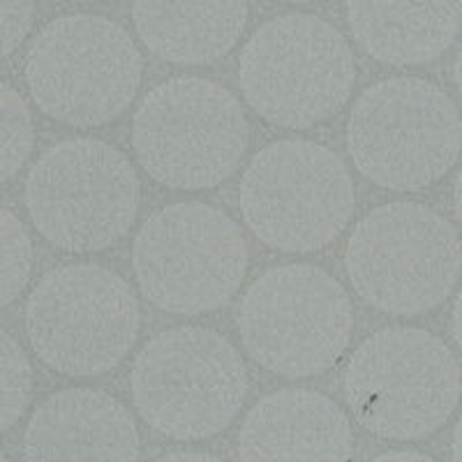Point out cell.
<instances>
[{"instance_id":"obj_6","label":"cell","mask_w":462,"mask_h":462,"mask_svg":"<svg viewBox=\"0 0 462 462\" xmlns=\"http://www.w3.org/2000/svg\"><path fill=\"white\" fill-rule=\"evenodd\" d=\"M460 114L439 86L419 77L377 81L354 102L346 146L374 185L416 192L441 180L460 152Z\"/></svg>"},{"instance_id":"obj_11","label":"cell","mask_w":462,"mask_h":462,"mask_svg":"<svg viewBox=\"0 0 462 462\" xmlns=\"http://www.w3.org/2000/svg\"><path fill=\"white\" fill-rule=\"evenodd\" d=\"M142 201L137 169L102 139H68L37 160L26 180L32 225L65 253H100L125 236Z\"/></svg>"},{"instance_id":"obj_20","label":"cell","mask_w":462,"mask_h":462,"mask_svg":"<svg viewBox=\"0 0 462 462\" xmlns=\"http://www.w3.org/2000/svg\"><path fill=\"white\" fill-rule=\"evenodd\" d=\"M35 0H0V60L10 56L31 32Z\"/></svg>"},{"instance_id":"obj_1","label":"cell","mask_w":462,"mask_h":462,"mask_svg":"<svg viewBox=\"0 0 462 462\" xmlns=\"http://www.w3.org/2000/svg\"><path fill=\"white\" fill-rule=\"evenodd\" d=\"M345 395L358 426L374 437L423 439L456 411L460 365L432 333L389 326L356 346L345 370Z\"/></svg>"},{"instance_id":"obj_5","label":"cell","mask_w":462,"mask_h":462,"mask_svg":"<svg viewBox=\"0 0 462 462\" xmlns=\"http://www.w3.org/2000/svg\"><path fill=\"white\" fill-rule=\"evenodd\" d=\"M345 268L374 310L416 317L451 296L460 275V238L451 222L419 201L377 206L352 231Z\"/></svg>"},{"instance_id":"obj_23","label":"cell","mask_w":462,"mask_h":462,"mask_svg":"<svg viewBox=\"0 0 462 462\" xmlns=\"http://www.w3.org/2000/svg\"><path fill=\"white\" fill-rule=\"evenodd\" d=\"M457 321H460V303L456 300V305H453V337H456V342H460V326H457Z\"/></svg>"},{"instance_id":"obj_17","label":"cell","mask_w":462,"mask_h":462,"mask_svg":"<svg viewBox=\"0 0 462 462\" xmlns=\"http://www.w3.org/2000/svg\"><path fill=\"white\" fill-rule=\"evenodd\" d=\"M32 143L31 109L10 84L0 81V185L14 179L26 164Z\"/></svg>"},{"instance_id":"obj_8","label":"cell","mask_w":462,"mask_h":462,"mask_svg":"<svg viewBox=\"0 0 462 462\" xmlns=\"http://www.w3.org/2000/svg\"><path fill=\"white\" fill-rule=\"evenodd\" d=\"M250 125L236 95L216 81L176 77L143 97L132 148L151 179L173 189H208L236 171Z\"/></svg>"},{"instance_id":"obj_7","label":"cell","mask_w":462,"mask_h":462,"mask_svg":"<svg viewBox=\"0 0 462 462\" xmlns=\"http://www.w3.org/2000/svg\"><path fill=\"white\" fill-rule=\"evenodd\" d=\"M243 97L271 125L305 130L331 118L352 95L356 63L337 28L312 14L263 23L238 60Z\"/></svg>"},{"instance_id":"obj_21","label":"cell","mask_w":462,"mask_h":462,"mask_svg":"<svg viewBox=\"0 0 462 462\" xmlns=\"http://www.w3.org/2000/svg\"><path fill=\"white\" fill-rule=\"evenodd\" d=\"M374 460H379V462H383V460L430 462V456H426V453H423V451H414V448H389V451L379 453V456L374 457Z\"/></svg>"},{"instance_id":"obj_16","label":"cell","mask_w":462,"mask_h":462,"mask_svg":"<svg viewBox=\"0 0 462 462\" xmlns=\"http://www.w3.org/2000/svg\"><path fill=\"white\" fill-rule=\"evenodd\" d=\"M132 19L155 56L176 65H210L241 40L247 0H134Z\"/></svg>"},{"instance_id":"obj_4","label":"cell","mask_w":462,"mask_h":462,"mask_svg":"<svg viewBox=\"0 0 462 462\" xmlns=\"http://www.w3.org/2000/svg\"><path fill=\"white\" fill-rule=\"evenodd\" d=\"M245 225L278 253H317L352 220V173L331 148L308 139L263 146L247 164L238 189Z\"/></svg>"},{"instance_id":"obj_24","label":"cell","mask_w":462,"mask_h":462,"mask_svg":"<svg viewBox=\"0 0 462 462\" xmlns=\"http://www.w3.org/2000/svg\"><path fill=\"white\" fill-rule=\"evenodd\" d=\"M282 3H312V0H282Z\"/></svg>"},{"instance_id":"obj_19","label":"cell","mask_w":462,"mask_h":462,"mask_svg":"<svg viewBox=\"0 0 462 462\" xmlns=\"http://www.w3.org/2000/svg\"><path fill=\"white\" fill-rule=\"evenodd\" d=\"M32 368L22 345L0 328V432L10 430L26 410Z\"/></svg>"},{"instance_id":"obj_15","label":"cell","mask_w":462,"mask_h":462,"mask_svg":"<svg viewBox=\"0 0 462 462\" xmlns=\"http://www.w3.org/2000/svg\"><path fill=\"white\" fill-rule=\"evenodd\" d=\"M462 0H346L363 51L383 65H423L447 51L460 28Z\"/></svg>"},{"instance_id":"obj_12","label":"cell","mask_w":462,"mask_h":462,"mask_svg":"<svg viewBox=\"0 0 462 462\" xmlns=\"http://www.w3.org/2000/svg\"><path fill=\"white\" fill-rule=\"evenodd\" d=\"M26 333L40 361L68 377L114 370L139 333V300L118 273L68 263L44 275L26 303Z\"/></svg>"},{"instance_id":"obj_14","label":"cell","mask_w":462,"mask_h":462,"mask_svg":"<svg viewBox=\"0 0 462 462\" xmlns=\"http://www.w3.org/2000/svg\"><path fill=\"white\" fill-rule=\"evenodd\" d=\"M354 456L349 416L310 389H282L254 404L238 432L243 460H345Z\"/></svg>"},{"instance_id":"obj_2","label":"cell","mask_w":462,"mask_h":462,"mask_svg":"<svg viewBox=\"0 0 462 462\" xmlns=\"http://www.w3.org/2000/svg\"><path fill=\"white\" fill-rule=\"evenodd\" d=\"M130 389L152 430L169 439L199 441L236 419L247 393V370L225 336L204 326H176L139 352Z\"/></svg>"},{"instance_id":"obj_22","label":"cell","mask_w":462,"mask_h":462,"mask_svg":"<svg viewBox=\"0 0 462 462\" xmlns=\"http://www.w3.org/2000/svg\"><path fill=\"white\" fill-rule=\"evenodd\" d=\"M160 460H197V462H204V460H220L216 453H208V451H192V448H176V451H167L160 456Z\"/></svg>"},{"instance_id":"obj_13","label":"cell","mask_w":462,"mask_h":462,"mask_svg":"<svg viewBox=\"0 0 462 462\" xmlns=\"http://www.w3.org/2000/svg\"><path fill=\"white\" fill-rule=\"evenodd\" d=\"M142 439L121 400L65 389L40 402L23 432L28 460H137Z\"/></svg>"},{"instance_id":"obj_25","label":"cell","mask_w":462,"mask_h":462,"mask_svg":"<svg viewBox=\"0 0 462 462\" xmlns=\"http://www.w3.org/2000/svg\"><path fill=\"white\" fill-rule=\"evenodd\" d=\"M74 3H93V0H74Z\"/></svg>"},{"instance_id":"obj_26","label":"cell","mask_w":462,"mask_h":462,"mask_svg":"<svg viewBox=\"0 0 462 462\" xmlns=\"http://www.w3.org/2000/svg\"><path fill=\"white\" fill-rule=\"evenodd\" d=\"M0 460H3V456H0Z\"/></svg>"},{"instance_id":"obj_10","label":"cell","mask_w":462,"mask_h":462,"mask_svg":"<svg viewBox=\"0 0 462 462\" xmlns=\"http://www.w3.org/2000/svg\"><path fill=\"white\" fill-rule=\"evenodd\" d=\"M247 263L241 226L201 201L152 213L132 250L134 278L148 303L185 317L229 303L245 280Z\"/></svg>"},{"instance_id":"obj_18","label":"cell","mask_w":462,"mask_h":462,"mask_svg":"<svg viewBox=\"0 0 462 462\" xmlns=\"http://www.w3.org/2000/svg\"><path fill=\"white\" fill-rule=\"evenodd\" d=\"M32 245L26 226L0 206V308L22 294L31 278Z\"/></svg>"},{"instance_id":"obj_9","label":"cell","mask_w":462,"mask_h":462,"mask_svg":"<svg viewBox=\"0 0 462 462\" xmlns=\"http://www.w3.org/2000/svg\"><path fill=\"white\" fill-rule=\"evenodd\" d=\"M23 74L42 114L72 127H97L118 118L134 100L142 53L111 19L60 16L35 37Z\"/></svg>"},{"instance_id":"obj_3","label":"cell","mask_w":462,"mask_h":462,"mask_svg":"<svg viewBox=\"0 0 462 462\" xmlns=\"http://www.w3.org/2000/svg\"><path fill=\"white\" fill-rule=\"evenodd\" d=\"M245 352L268 373L315 377L352 340L354 305L340 280L312 263H284L259 275L238 305Z\"/></svg>"}]
</instances>
